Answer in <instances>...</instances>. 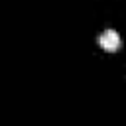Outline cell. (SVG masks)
Listing matches in <instances>:
<instances>
[{"instance_id": "1", "label": "cell", "mask_w": 126, "mask_h": 126, "mask_svg": "<svg viewBox=\"0 0 126 126\" xmlns=\"http://www.w3.org/2000/svg\"><path fill=\"white\" fill-rule=\"evenodd\" d=\"M98 45L104 51H116L120 47V35L114 30H104L100 33V37H98Z\"/></svg>"}]
</instances>
